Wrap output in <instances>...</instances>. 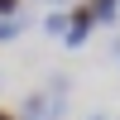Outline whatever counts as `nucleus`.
Instances as JSON below:
<instances>
[{
    "label": "nucleus",
    "mask_w": 120,
    "mask_h": 120,
    "mask_svg": "<svg viewBox=\"0 0 120 120\" xmlns=\"http://www.w3.org/2000/svg\"><path fill=\"white\" fill-rule=\"evenodd\" d=\"M48 86H53V91H29V96H24L19 120H63L67 96H72V77H67V72H53Z\"/></svg>",
    "instance_id": "nucleus-1"
},
{
    "label": "nucleus",
    "mask_w": 120,
    "mask_h": 120,
    "mask_svg": "<svg viewBox=\"0 0 120 120\" xmlns=\"http://www.w3.org/2000/svg\"><path fill=\"white\" fill-rule=\"evenodd\" d=\"M67 15H72V29H67V38H63V43H67V48H82L86 38H91V29H96V15H91V0H77V5L67 10Z\"/></svg>",
    "instance_id": "nucleus-2"
},
{
    "label": "nucleus",
    "mask_w": 120,
    "mask_h": 120,
    "mask_svg": "<svg viewBox=\"0 0 120 120\" xmlns=\"http://www.w3.org/2000/svg\"><path fill=\"white\" fill-rule=\"evenodd\" d=\"M67 29H72V15L67 10H48L43 15V34L48 38H67Z\"/></svg>",
    "instance_id": "nucleus-3"
},
{
    "label": "nucleus",
    "mask_w": 120,
    "mask_h": 120,
    "mask_svg": "<svg viewBox=\"0 0 120 120\" xmlns=\"http://www.w3.org/2000/svg\"><path fill=\"white\" fill-rule=\"evenodd\" d=\"M91 15H96V24H115L120 19V0H91Z\"/></svg>",
    "instance_id": "nucleus-4"
},
{
    "label": "nucleus",
    "mask_w": 120,
    "mask_h": 120,
    "mask_svg": "<svg viewBox=\"0 0 120 120\" xmlns=\"http://www.w3.org/2000/svg\"><path fill=\"white\" fill-rule=\"evenodd\" d=\"M29 29V15H19V19H0V43H10V38H19Z\"/></svg>",
    "instance_id": "nucleus-5"
},
{
    "label": "nucleus",
    "mask_w": 120,
    "mask_h": 120,
    "mask_svg": "<svg viewBox=\"0 0 120 120\" xmlns=\"http://www.w3.org/2000/svg\"><path fill=\"white\" fill-rule=\"evenodd\" d=\"M0 19H19V0H0Z\"/></svg>",
    "instance_id": "nucleus-6"
},
{
    "label": "nucleus",
    "mask_w": 120,
    "mask_h": 120,
    "mask_svg": "<svg viewBox=\"0 0 120 120\" xmlns=\"http://www.w3.org/2000/svg\"><path fill=\"white\" fill-rule=\"evenodd\" d=\"M43 5H53V10H63V5H67V10H72L77 0H43Z\"/></svg>",
    "instance_id": "nucleus-7"
},
{
    "label": "nucleus",
    "mask_w": 120,
    "mask_h": 120,
    "mask_svg": "<svg viewBox=\"0 0 120 120\" xmlns=\"http://www.w3.org/2000/svg\"><path fill=\"white\" fill-rule=\"evenodd\" d=\"M0 120H19V115H15V111H5V106H0Z\"/></svg>",
    "instance_id": "nucleus-8"
},
{
    "label": "nucleus",
    "mask_w": 120,
    "mask_h": 120,
    "mask_svg": "<svg viewBox=\"0 0 120 120\" xmlns=\"http://www.w3.org/2000/svg\"><path fill=\"white\" fill-rule=\"evenodd\" d=\"M86 120H106V115H101V111H96V115H86Z\"/></svg>",
    "instance_id": "nucleus-9"
},
{
    "label": "nucleus",
    "mask_w": 120,
    "mask_h": 120,
    "mask_svg": "<svg viewBox=\"0 0 120 120\" xmlns=\"http://www.w3.org/2000/svg\"><path fill=\"white\" fill-rule=\"evenodd\" d=\"M115 63H120V43H115Z\"/></svg>",
    "instance_id": "nucleus-10"
}]
</instances>
